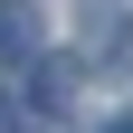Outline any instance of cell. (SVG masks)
<instances>
[{"mask_svg":"<svg viewBox=\"0 0 133 133\" xmlns=\"http://www.w3.org/2000/svg\"><path fill=\"white\" fill-rule=\"evenodd\" d=\"M105 133H133V124H105Z\"/></svg>","mask_w":133,"mask_h":133,"instance_id":"obj_2","label":"cell"},{"mask_svg":"<svg viewBox=\"0 0 133 133\" xmlns=\"http://www.w3.org/2000/svg\"><path fill=\"white\" fill-rule=\"evenodd\" d=\"M76 29H86V57L105 76H133V0H86Z\"/></svg>","mask_w":133,"mask_h":133,"instance_id":"obj_1","label":"cell"}]
</instances>
